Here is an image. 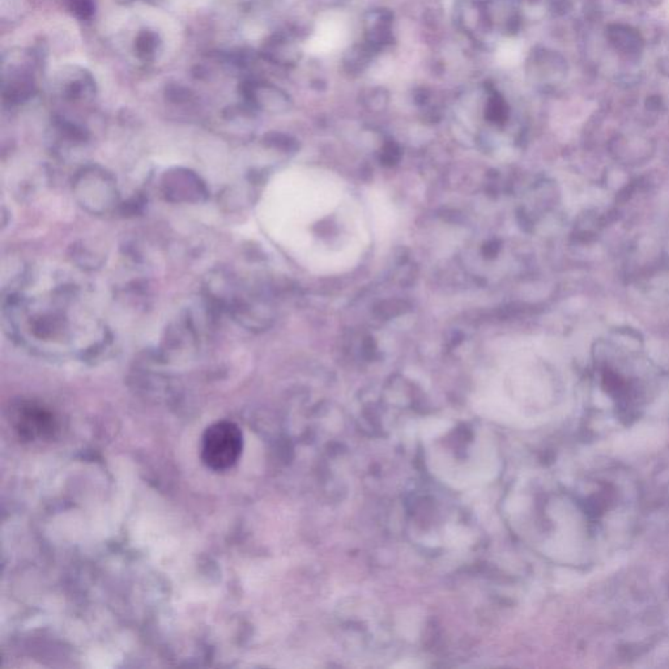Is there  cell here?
Listing matches in <instances>:
<instances>
[{
    "label": "cell",
    "mask_w": 669,
    "mask_h": 669,
    "mask_svg": "<svg viewBox=\"0 0 669 669\" xmlns=\"http://www.w3.org/2000/svg\"><path fill=\"white\" fill-rule=\"evenodd\" d=\"M345 37V27L339 20H328L325 23L322 33L319 35V44L325 49H332L340 45Z\"/></svg>",
    "instance_id": "2"
},
{
    "label": "cell",
    "mask_w": 669,
    "mask_h": 669,
    "mask_svg": "<svg viewBox=\"0 0 669 669\" xmlns=\"http://www.w3.org/2000/svg\"><path fill=\"white\" fill-rule=\"evenodd\" d=\"M158 46V38L152 32H143L136 39L137 54L143 59H149L154 56L156 49Z\"/></svg>",
    "instance_id": "4"
},
{
    "label": "cell",
    "mask_w": 669,
    "mask_h": 669,
    "mask_svg": "<svg viewBox=\"0 0 669 669\" xmlns=\"http://www.w3.org/2000/svg\"><path fill=\"white\" fill-rule=\"evenodd\" d=\"M24 424H21V432L27 435H42L47 430H50V425H47L46 413L41 411L29 409L21 416Z\"/></svg>",
    "instance_id": "3"
},
{
    "label": "cell",
    "mask_w": 669,
    "mask_h": 669,
    "mask_svg": "<svg viewBox=\"0 0 669 669\" xmlns=\"http://www.w3.org/2000/svg\"><path fill=\"white\" fill-rule=\"evenodd\" d=\"M244 449L242 432L230 421H218L207 427L201 437L200 456L212 470H226L235 467Z\"/></svg>",
    "instance_id": "1"
},
{
    "label": "cell",
    "mask_w": 669,
    "mask_h": 669,
    "mask_svg": "<svg viewBox=\"0 0 669 669\" xmlns=\"http://www.w3.org/2000/svg\"><path fill=\"white\" fill-rule=\"evenodd\" d=\"M73 13L80 18H88L94 11L93 0H68Z\"/></svg>",
    "instance_id": "5"
}]
</instances>
